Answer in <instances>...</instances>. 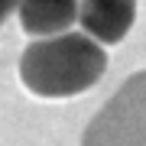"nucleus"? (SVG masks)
I'll use <instances>...</instances> for the list:
<instances>
[{
	"instance_id": "3",
	"label": "nucleus",
	"mask_w": 146,
	"mask_h": 146,
	"mask_svg": "<svg viewBox=\"0 0 146 146\" xmlns=\"http://www.w3.org/2000/svg\"><path fill=\"white\" fill-rule=\"evenodd\" d=\"M136 20V0H78V23L98 46H117Z\"/></svg>"
},
{
	"instance_id": "5",
	"label": "nucleus",
	"mask_w": 146,
	"mask_h": 146,
	"mask_svg": "<svg viewBox=\"0 0 146 146\" xmlns=\"http://www.w3.org/2000/svg\"><path fill=\"white\" fill-rule=\"evenodd\" d=\"M16 7H20V0H0V23L7 20V16H10Z\"/></svg>"
},
{
	"instance_id": "4",
	"label": "nucleus",
	"mask_w": 146,
	"mask_h": 146,
	"mask_svg": "<svg viewBox=\"0 0 146 146\" xmlns=\"http://www.w3.org/2000/svg\"><path fill=\"white\" fill-rule=\"evenodd\" d=\"M16 13L26 33L46 39L72 29V23L78 20V0H20Z\"/></svg>"
},
{
	"instance_id": "1",
	"label": "nucleus",
	"mask_w": 146,
	"mask_h": 146,
	"mask_svg": "<svg viewBox=\"0 0 146 146\" xmlns=\"http://www.w3.org/2000/svg\"><path fill=\"white\" fill-rule=\"evenodd\" d=\"M107 55L84 33H58V36L33 39L23 49L20 78L39 98H75L101 81Z\"/></svg>"
},
{
	"instance_id": "2",
	"label": "nucleus",
	"mask_w": 146,
	"mask_h": 146,
	"mask_svg": "<svg viewBox=\"0 0 146 146\" xmlns=\"http://www.w3.org/2000/svg\"><path fill=\"white\" fill-rule=\"evenodd\" d=\"M81 146H146V72L130 75L81 133Z\"/></svg>"
}]
</instances>
